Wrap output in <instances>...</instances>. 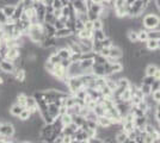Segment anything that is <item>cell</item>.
<instances>
[{
	"label": "cell",
	"mask_w": 160,
	"mask_h": 143,
	"mask_svg": "<svg viewBox=\"0 0 160 143\" xmlns=\"http://www.w3.org/2000/svg\"><path fill=\"white\" fill-rule=\"evenodd\" d=\"M108 37V32L102 29V30H93V41H103Z\"/></svg>",
	"instance_id": "12"
},
{
	"label": "cell",
	"mask_w": 160,
	"mask_h": 143,
	"mask_svg": "<svg viewBox=\"0 0 160 143\" xmlns=\"http://www.w3.org/2000/svg\"><path fill=\"white\" fill-rule=\"evenodd\" d=\"M139 42L140 43H146L148 40H149V36H148V30H146V29H140L139 31Z\"/></svg>",
	"instance_id": "20"
},
{
	"label": "cell",
	"mask_w": 160,
	"mask_h": 143,
	"mask_svg": "<svg viewBox=\"0 0 160 143\" xmlns=\"http://www.w3.org/2000/svg\"><path fill=\"white\" fill-rule=\"evenodd\" d=\"M97 124H98V128L102 129H105V128H111L113 124L112 122L105 116H100L97 118Z\"/></svg>",
	"instance_id": "8"
},
{
	"label": "cell",
	"mask_w": 160,
	"mask_h": 143,
	"mask_svg": "<svg viewBox=\"0 0 160 143\" xmlns=\"http://www.w3.org/2000/svg\"><path fill=\"white\" fill-rule=\"evenodd\" d=\"M130 80L128 79V78H120V79H117V85H118V87L121 88H128L129 86H130Z\"/></svg>",
	"instance_id": "23"
},
{
	"label": "cell",
	"mask_w": 160,
	"mask_h": 143,
	"mask_svg": "<svg viewBox=\"0 0 160 143\" xmlns=\"http://www.w3.org/2000/svg\"><path fill=\"white\" fill-rule=\"evenodd\" d=\"M52 6L54 7V10H58V8H62L63 4H62L61 0H53V5Z\"/></svg>",
	"instance_id": "29"
},
{
	"label": "cell",
	"mask_w": 160,
	"mask_h": 143,
	"mask_svg": "<svg viewBox=\"0 0 160 143\" xmlns=\"http://www.w3.org/2000/svg\"><path fill=\"white\" fill-rule=\"evenodd\" d=\"M145 45H146V48L149 51H157V50H158V40L149 38V40L145 43Z\"/></svg>",
	"instance_id": "17"
},
{
	"label": "cell",
	"mask_w": 160,
	"mask_h": 143,
	"mask_svg": "<svg viewBox=\"0 0 160 143\" xmlns=\"http://www.w3.org/2000/svg\"><path fill=\"white\" fill-rule=\"evenodd\" d=\"M0 123H1V121H0Z\"/></svg>",
	"instance_id": "41"
},
{
	"label": "cell",
	"mask_w": 160,
	"mask_h": 143,
	"mask_svg": "<svg viewBox=\"0 0 160 143\" xmlns=\"http://www.w3.org/2000/svg\"><path fill=\"white\" fill-rule=\"evenodd\" d=\"M14 70H16V66L12 61H8L5 59L0 61V72H2L4 74H13Z\"/></svg>",
	"instance_id": "4"
},
{
	"label": "cell",
	"mask_w": 160,
	"mask_h": 143,
	"mask_svg": "<svg viewBox=\"0 0 160 143\" xmlns=\"http://www.w3.org/2000/svg\"><path fill=\"white\" fill-rule=\"evenodd\" d=\"M19 143H32V142H29V141H22V142Z\"/></svg>",
	"instance_id": "38"
},
{
	"label": "cell",
	"mask_w": 160,
	"mask_h": 143,
	"mask_svg": "<svg viewBox=\"0 0 160 143\" xmlns=\"http://www.w3.org/2000/svg\"><path fill=\"white\" fill-rule=\"evenodd\" d=\"M74 35V31L69 27H62L60 30H56L55 32V37L56 38H67V37H71Z\"/></svg>",
	"instance_id": "6"
},
{
	"label": "cell",
	"mask_w": 160,
	"mask_h": 143,
	"mask_svg": "<svg viewBox=\"0 0 160 143\" xmlns=\"http://www.w3.org/2000/svg\"><path fill=\"white\" fill-rule=\"evenodd\" d=\"M65 26H66V24L62 23L61 21H59V19H56L55 23H54V27H55L56 30H60V29H62V27H65Z\"/></svg>",
	"instance_id": "30"
},
{
	"label": "cell",
	"mask_w": 160,
	"mask_h": 143,
	"mask_svg": "<svg viewBox=\"0 0 160 143\" xmlns=\"http://www.w3.org/2000/svg\"><path fill=\"white\" fill-rule=\"evenodd\" d=\"M20 57H22V48L14 47V48H7L6 53H5L2 59L14 62L17 61L18 59H20Z\"/></svg>",
	"instance_id": "3"
},
{
	"label": "cell",
	"mask_w": 160,
	"mask_h": 143,
	"mask_svg": "<svg viewBox=\"0 0 160 143\" xmlns=\"http://www.w3.org/2000/svg\"><path fill=\"white\" fill-rule=\"evenodd\" d=\"M28 97L29 95L24 92H19L17 94V104H19L22 107H27V100H28Z\"/></svg>",
	"instance_id": "15"
},
{
	"label": "cell",
	"mask_w": 160,
	"mask_h": 143,
	"mask_svg": "<svg viewBox=\"0 0 160 143\" xmlns=\"http://www.w3.org/2000/svg\"><path fill=\"white\" fill-rule=\"evenodd\" d=\"M93 64H94L93 59H84V60H80L79 61L80 68L82 69L85 73H86V70H91L92 67H93Z\"/></svg>",
	"instance_id": "7"
},
{
	"label": "cell",
	"mask_w": 160,
	"mask_h": 143,
	"mask_svg": "<svg viewBox=\"0 0 160 143\" xmlns=\"http://www.w3.org/2000/svg\"><path fill=\"white\" fill-rule=\"evenodd\" d=\"M1 10H2V12L5 13L7 18H10V17H12L14 13V11H16V5H10V4H6V5H4V6L1 7Z\"/></svg>",
	"instance_id": "13"
},
{
	"label": "cell",
	"mask_w": 160,
	"mask_h": 143,
	"mask_svg": "<svg viewBox=\"0 0 160 143\" xmlns=\"http://www.w3.org/2000/svg\"><path fill=\"white\" fill-rule=\"evenodd\" d=\"M160 25V16L154 13H147L142 16V27L148 31L158 29Z\"/></svg>",
	"instance_id": "1"
},
{
	"label": "cell",
	"mask_w": 160,
	"mask_h": 143,
	"mask_svg": "<svg viewBox=\"0 0 160 143\" xmlns=\"http://www.w3.org/2000/svg\"><path fill=\"white\" fill-rule=\"evenodd\" d=\"M151 97H152V100H153L155 104H158V102H160V89H158V91H154V92H152V94H151Z\"/></svg>",
	"instance_id": "26"
},
{
	"label": "cell",
	"mask_w": 160,
	"mask_h": 143,
	"mask_svg": "<svg viewBox=\"0 0 160 143\" xmlns=\"http://www.w3.org/2000/svg\"><path fill=\"white\" fill-rule=\"evenodd\" d=\"M56 53H58V55L61 57V60L71 59V56H72V51H71V49L68 47L58 48V49H56Z\"/></svg>",
	"instance_id": "10"
},
{
	"label": "cell",
	"mask_w": 160,
	"mask_h": 143,
	"mask_svg": "<svg viewBox=\"0 0 160 143\" xmlns=\"http://www.w3.org/2000/svg\"><path fill=\"white\" fill-rule=\"evenodd\" d=\"M16 135V128L12 123H0V136L4 138H13Z\"/></svg>",
	"instance_id": "2"
},
{
	"label": "cell",
	"mask_w": 160,
	"mask_h": 143,
	"mask_svg": "<svg viewBox=\"0 0 160 143\" xmlns=\"http://www.w3.org/2000/svg\"><path fill=\"white\" fill-rule=\"evenodd\" d=\"M127 40L129 43H138L139 42V32H138V30H134V29H129L127 31Z\"/></svg>",
	"instance_id": "11"
},
{
	"label": "cell",
	"mask_w": 160,
	"mask_h": 143,
	"mask_svg": "<svg viewBox=\"0 0 160 143\" xmlns=\"http://www.w3.org/2000/svg\"><path fill=\"white\" fill-rule=\"evenodd\" d=\"M23 109H24V107H22L19 104H17V102H16V104H13V105L8 109V112H10V115H11V116L19 117L20 112L23 111Z\"/></svg>",
	"instance_id": "14"
},
{
	"label": "cell",
	"mask_w": 160,
	"mask_h": 143,
	"mask_svg": "<svg viewBox=\"0 0 160 143\" xmlns=\"http://www.w3.org/2000/svg\"><path fill=\"white\" fill-rule=\"evenodd\" d=\"M62 143H73V137L71 135H63L62 136Z\"/></svg>",
	"instance_id": "31"
},
{
	"label": "cell",
	"mask_w": 160,
	"mask_h": 143,
	"mask_svg": "<svg viewBox=\"0 0 160 143\" xmlns=\"http://www.w3.org/2000/svg\"><path fill=\"white\" fill-rule=\"evenodd\" d=\"M13 78L14 81L19 82V83H24L27 80V70L24 69V67L16 68V70L13 72Z\"/></svg>",
	"instance_id": "5"
},
{
	"label": "cell",
	"mask_w": 160,
	"mask_h": 143,
	"mask_svg": "<svg viewBox=\"0 0 160 143\" xmlns=\"http://www.w3.org/2000/svg\"><path fill=\"white\" fill-rule=\"evenodd\" d=\"M31 116H32V113L30 112V110L27 109V107H24L23 111L20 112V115L18 118H19V121H22V122H27L29 119H31Z\"/></svg>",
	"instance_id": "19"
},
{
	"label": "cell",
	"mask_w": 160,
	"mask_h": 143,
	"mask_svg": "<svg viewBox=\"0 0 160 143\" xmlns=\"http://www.w3.org/2000/svg\"><path fill=\"white\" fill-rule=\"evenodd\" d=\"M157 51H160V40H158V50Z\"/></svg>",
	"instance_id": "37"
},
{
	"label": "cell",
	"mask_w": 160,
	"mask_h": 143,
	"mask_svg": "<svg viewBox=\"0 0 160 143\" xmlns=\"http://www.w3.org/2000/svg\"><path fill=\"white\" fill-rule=\"evenodd\" d=\"M4 83H5V78L0 74V86H2Z\"/></svg>",
	"instance_id": "33"
},
{
	"label": "cell",
	"mask_w": 160,
	"mask_h": 143,
	"mask_svg": "<svg viewBox=\"0 0 160 143\" xmlns=\"http://www.w3.org/2000/svg\"><path fill=\"white\" fill-rule=\"evenodd\" d=\"M159 68L155 63H149V64H147L146 68H145V75L147 76H153L154 73L157 72V69Z\"/></svg>",
	"instance_id": "18"
},
{
	"label": "cell",
	"mask_w": 160,
	"mask_h": 143,
	"mask_svg": "<svg viewBox=\"0 0 160 143\" xmlns=\"http://www.w3.org/2000/svg\"><path fill=\"white\" fill-rule=\"evenodd\" d=\"M84 29H86V30H91V31H93V21H90V19H87L85 23H84Z\"/></svg>",
	"instance_id": "27"
},
{
	"label": "cell",
	"mask_w": 160,
	"mask_h": 143,
	"mask_svg": "<svg viewBox=\"0 0 160 143\" xmlns=\"http://www.w3.org/2000/svg\"><path fill=\"white\" fill-rule=\"evenodd\" d=\"M139 88L141 89V92L143 93L145 97H149L151 93H152V89H151V85H147V83H143V82H141L140 85H139Z\"/></svg>",
	"instance_id": "22"
},
{
	"label": "cell",
	"mask_w": 160,
	"mask_h": 143,
	"mask_svg": "<svg viewBox=\"0 0 160 143\" xmlns=\"http://www.w3.org/2000/svg\"><path fill=\"white\" fill-rule=\"evenodd\" d=\"M153 79H154V80H160V67L158 69H157V72L154 73Z\"/></svg>",
	"instance_id": "32"
},
{
	"label": "cell",
	"mask_w": 160,
	"mask_h": 143,
	"mask_svg": "<svg viewBox=\"0 0 160 143\" xmlns=\"http://www.w3.org/2000/svg\"><path fill=\"white\" fill-rule=\"evenodd\" d=\"M1 26H2V25H1V24H0V29H1Z\"/></svg>",
	"instance_id": "40"
},
{
	"label": "cell",
	"mask_w": 160,
	"mask_h": 143,
	"mask_svg": "<svg viewBox=\"0 0 160 143\" xmlns=\"http://www.w3.org/2000/svg\"><path fill=\"white\" fill-rule=\"evenodd\" d=\"M104 29V21L100 19V18H97L93 21V30H102Z\"/></svg>",
	"instance_id": "24"
},
{
	"label": "cell",
	"mask_w": 160,
	"mask_h": 143,
	"mask_svg": "<svg viewBox=\"0 0 160 143\" xmlns=\"http://www.w3.org/2000/svg\"><path fill=\"white\" fill-rule=\"evenodd\" d=\"M128 138V134L127 132H124L123 130H121V131H117L116 134H115V140H116V142L117 143H124V141Z\"/></svg>",
	"instance_id": "21"
},
{
	"label": "cell",
	"mask_w": 160,
	"mask_h": 143,
	"mask_svg": "<svg viewBox=\"0 0 160 143\" xmlns=\"http://www.w3.org/2000/svg\"><path fill=\"white\" fill-rule=\"evenodd\" d=\"M135 1H136V0H126V4H127V5H132Z\"/></svg>",
	"instance_id": "34"
},
{
	"label": "cell",
	"mask_w": 160,
	"mask_h": 143,
	"mask_svg": "<svg viewBox=\"0 0 160 143\" xmlns=\"http://www.w3.org/2000/svg\"><path fill=\"white\" fill-rule=\"evenodd\" d=\"M7 19H8V18H7L6 16H5V13L2 12V10L0 8V24H1V25H5L7 23Z\"/></svg>",
	"instance_id": "28"
},
{
	"label": "cell",
	"mask_w": 160,
	"mask_h": 143,
	"mask_svg": "<svg viewBox=\"0 0 160 143\" xmlns=\"http://www.w3.org/2000/svg\"><path fill=\"white\" fill-rule=\"evenodd\" d=\"M56 21V18H55V16L53 13H47L46 12V16H44V21L43 23H46V24H53L55 23Z\"/></svg>",
	"instance_id": "25"
},
{
	"label": "cell",
	"mask_w": 160,
	"mask_h": 143,
	"mask_svg": "<svg viewBox=\"0 0 160 143\" xmlns=\"http://www.w3.org/2000/svg\"><path fill=\"white\" fill-rule=\"evenodd\" d=\"M59 118H60V121L63 126L69 125L71 123H73V116H72L71 113H68V112H67V113H63V115H61Z\"/></svg>",
	"instance_id": "16"
},
{
	"label": "cell",
	"mask_w": 160,
	"mask_h": 143,
	"mask_svg": "<svg viewBox=\"0 0 160 143\" xmlns=\"http://www.w3.org/2000/svg\"><path fill=\"white\" fill-rule=\"evenodd\" d=\"M103 1H104V2H109V4H111V5H112L113 0H103Z\"/></svg>",
	"instance_id": "36"
},
{
	"label": "cell",
	"mask_w": 160,
	"mask_h": 143,
	"mask_svg": "<svg viewBox=\"0 0 160 143\" xmlns=\"http://www.w3.org/2000/svg\"><path fill=\"white\" fill-rule=\"evenodd\" d=\"M157 105H158V106H159V107H160V102H158V104H157Z\"/></svg>",
	"instance_id": "39"
},
{
	"label": "cell",
	"mask_w": 160,
	"mask_h": 143,
	"mask_svg": "<svg viewBox=\"0 0 160 143\" xmlns=\"http://www.w3.org/2000/svg\"><path fill=\"white\" fill-rule=\"evenodd\" d=\"M124 66L123 63H121V61H115L110 63V70H111V75L113 74H120L123 72Z\"/></svg>",
	"instance_id": "9"
},
{
	"label": "cell",
	"mask_w": 160,
	"mask_h": 143,
	"mask_svg": "<svg viewBox=\"0 0 160 143\" xmlns=\"http://www.w3.org/2000/svg\"><path fill=\"white\" fill-rule=\"evenodd\" d=\"M92 2H94V4H102V1L103 0H91Z\"/></svg>",
	"instance_id": "35"
}]
</instances>
